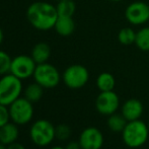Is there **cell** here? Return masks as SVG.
I'll list each match as a JSON object with an SVG mask.
<instances>
[{
  "label": "cell",
  "mask_w": 149,
  "mask_h": 149,
  "mask_svg": "<svg viewBox=\"0 0 149 149\" xmlns=\"http://www.w3.org/2000/svg\"><path fill=\"white\" fill-rule=\"evenodd\" d=\"M58 16L56 6L48 2H33L26 10L29 22L39 31H49L54 29Z\"/></svg>",
  "instance_id": "6da1fadb"
},
{
  "label": "cell",
  "mask_w": 149,
  "mask_h": 149,
  "mask_svg": "<svg viewBox=\"0 0 149 149\" xmlns=\"http://www.w3.org/2000/svg\"><path fill=\"white\" fill-rule=\"evenodd\" d=\"M149 127L141 120L128 122L122 132L123 141L130 148H139L147 142Z\"/></svg>",
  "instance_id": "7a4b0ae2"
},
{
  "label": "cell",
  "mask_w": 149,
  "mask_h": 149,
  "mask_svg": "<svg viewBox=\"0 0 149 149\" xmlns=\"http://www.w3.org/2000/svg\"><path fill=\"white\" fill-rule=\"evenodd\" d=\"M30 137L35 145L46 147L56 138V127L48 120L39 119L31 124Z\"/></svg>",
  "instance_id": "3957f363"
},
{
  "label": "cell",
  "mask_w": 149,
  "mask_h": 149,
  "mask_svg": "<svg viewBox=\"0 0 149 149\" xmlns=\"http://www.w3.org/2000/svg\"><path fill=\"white\" fill-rule=\"evenodd\" d=\"M22 93V80L11 73L0 78V104L10 106Z\"/></svg>",
  "instance_id": "277c9868"
},
{
  "label": "cell",
  "mask_w": 149,
  "mask_h": 149,
  "mask_svg": "<svg viewBox=\"0 0 149 149\" xmlns=\"http://www.w3.org/2000/svg\"><path fill=\"white\" fill-rule=\"evenodd\" d=\"M35 82L39 83L44 88H54L60 83V72L54 65L46 62L38 64L33 75Z\"/></svg>",
  "instance_id": "5b68a950"
},
{
  "label": "cell",
  "mask_w": 149,
  "mask_h": 149,
  "mask_svg": "<svg viewBox=\"0 0 149 149\" xmlns=\"http://www.w3.org/2000/svg\"><path fill=\"white\" fill-rule=\"evenodd\" d=\"M11 122L18 126L26 125L33 120V102L26 97H18L10 106H8Z\"/></svg>",
  "instance_id": "8992f818"
},
{
  "label": "cell",
  "mask_w": 149,
  "mask_h": 149,
  "mask_svg": "<svg viewBox=\"0 0 149 149\" xmlns=\"http://www.w3.org/2000/svg\"><path fill=\"white\" fill-rule=\"evenodd\" d=\"M62 79L68 88L79 89L83 87L89 79V72L86 67L80 64L70 65L63 72Z\"/></svg>",
  "instance_id": "52a82bcc"
},
{
  "label": "cell",
  "mask_w": 149,
  "mask_h": 149,
  "mask_svg": "<svg viewBox=\"0 0 149 149\" xmlns=\"http://www.w3.org/2000/svg\"><path fill=\"white\" fill-rule=\"evenodd\" d=\"M36 67H37V63L33 61L31 56L18 55L12 58L9 73L22 80H24L33 76Z\"/></svg>",
  "instance_id": "ba28073f"
},
{
  "label": "cell",
  "mask_w": 149,
  "mask_h": 149,
  "mask_svg": "<svg viewBox=\"0 0 149 149\" xmlns=\"http://www.w3.org/2000/svg\"><path fill=\"white\" fill-rule=\"evenodd\" d=\"M125 17L132 26H141L149 20V4L143 1H134L126 7Z\"/></svg>",
  "instance_id": "9c48e42d"
},
{
  "label": "cell",
  "mask_w": 149,
  "mask_h": 149,
  "mask_svg": "<svg viewBox=\"0 0 149 149\" xmlns=\"http://www.w3.org/2000/svg\"><path fill=\"white\" fill-rule=\"evenodd\" d=\"M120 108V97L114 91H100L95 100V109L100 114L104 116L117 113Z\"/></svg>",
  "instance_id": "30bf717a"
},
{
  "label": "cell",
  "mask_w": 149,
  "mask_h": 149,
  "mask_svg": "<svg viewBox=\"0 0 149 149\" xmlns=\"http://www.w3.org/2000/svg\"><path fill=\"white\" fill-rule=\"evenodd\" d=\"M79 144L81 149H100L104 145V135L95 127H87L79 135Z\"/></svg>",
  "instance_id": "8fae6325"
},
{
  "label": "cell",
  "mask_w": 149,
  "mask_h": 149,
  "mask_svg": "<svg viewBox=\"0 0 149 149\" xmlns=\"http://www.w3.org/2000/svg\"><path fill=\"white\" fill-rule=\"evenodd\" d=\"M144 112L143 104L137 98H129L121 107V114L128 122L139 120Z\"/></svg>",
  "instance_id": "7c38bea8"
},
{
  "label": "cell",
  "mask_w": 149,
  "mask_h": 149,
  "mask_svg": "<svg viewBox=\"0 0 149 149\" xmlns=\"http://www.w3.org/2000/svg\"><path fill=\"white\" fill-rule=\"evenodd\" d=\"M17 126L18 125L13 122H9L6 125L2 126L0 128V142L5 144L6 146L16 142L19 136V130Z\"/></svg>",
  "instance_id": "4fadbf2b"
},
{
  "label": "cell",
  "mask_w": 149,
  "mask_h": 149,
  "mask_svg": "<svg viewBox=\"0 0 149 149\" xmlns=\"http://www.w3.org/2000/svg\"><path fill=\"white\" fill-rule=\"evenodd\" d=\"M54 29L61 37H69L75 30V22L70 16H58Z\"/></svg>",
  "instance_id": "5bb4252c"
},
{
  "label": "cell",
  "mask_w": 149,
  "mask_h": 149,
  "mask_svg": "<svg viewBox=\"0 0 149 149\" xmlns=\"http://www.w3.org/2000/svg\"><path fill=\"white\" fill-rule=\"evenodd\" d=\"M31 58L38 64H43L48 62L50 56H51V48L46 43H38L31 50Z\"/></svg>",
  "instance_id": "9a60e30c"
},
{
  "label": "cell",
  "mask_w": 149,
  "mask_h": 149,
  "mask_svg": "<svg viewBox=\"0 0 149 149\" xmlns=\"http://www.w3.org/2000/svg\"><path fill=\"white\" fill-rule=\"evenodd\" d=\"M96 86L100 91H111L116 86V79L114 75L109 72H102L96 78Z\"/></svg>",
  "instance_id": "2e32d148"
},
{
  "label": "cell",
  "mask_w": 149,
  "mask_h": 149,
  "mask_svg": "<svg viewBox=\"0 0 149 149\" xmlns=\"http://www.w3.org/2000/svg\"><path fill=\"white\" fill-rule=\"evenodd\" d=\"M108 121H107V125H108L109 129L113 132H116V133H120V132H123L124 128L126 127L128 121L125 119V117L120 113H114V114L108 116Z\"/></svg>",
  "instance_id": "e0dca14e"
},
{
  "label": "cell",
  "mask_w": 149,
  "mask_h": 149,
  "mask_svg": "<svg viewBox=\"0 0 149 149\" xmlns=\"http://www.w3.org/2000/svg\"><path fill=\"white\" fill-rule=\"evenodd\" d=\"M43 93H44V87L41 86L37 82L29 84L24 90V97L30 100V102H31L33 104L39 102L42 98V96H43Z\"/></svg>",
  "instance_id": "ac0fdd59"
},
{
  "label": "cell",
  "mask_w": 149,
  "mask_h": 149,
  "mask_svg": "<svg viewBox=\"0 0 149 149\" xmlns=\"http://www.w3.org/2000/svg\"><path fill=\"white\" fill-rule=\"evenodd\" d=\"M135 45L140 51L149 52V26H144L136 33Z\"/></svg>",
  "instance_id": "d6986e66"
},
{
  "label": "cell",
  "mask_w": 149,
  "mask_h": 149,
  "mask_svg": "<svg viewBox=\"0 0 149 149\" xmlns=\"http://www.w3.org/2000/svg\"><path fill=\"white\" fill-rule=\"evenodd\" d=\"M56 8H57V12L59 16L72 17L73 14L75 13V10H76V5H75L73 0H61V1H58Z\"/></svg>",
  "instance_id": "ffe728a7"
},
{
  "label": "cell",
  "mask_w": 149,
  "mask_h": 149,
  "mask_svg": "<svg viewBox=\"0 0 149 149\" xmlns=\"http://www.w3.org/2000/svg\"><path fill=\"white\" fill-rule=\"evenodd\" d=\"M136 40V31L132 28H123L120 30L118 33V41L121 45L130 46L135 44Z\"/></svg>",
  "instance_id": "44dd1931"
},
{
  "label": "cell",
  "mask_w": 149,
  "mask_h": 149,
  "mask_svg": "<svg viewBox=\"0 0 149 149\" xmlns=\"http://www.w3.org/2000/svg\"><path fill=\"white\" fill-rule=\"evenodd\" d=\"M11 60L10 56L6 52L0 50V76H3L10 72Z\"/></svg>",
  "instance_id": "7402d4cb"
},
{
  "label": "cell",
  "mask_w": 149,
  "mask_h": 149,
  "mask_svg": "<svg viewBox=\"0 0 149 149\" xmlns=\"http://www.w3.org/2000/svg\"><path fill=\"white\" fill-rule=\"evenodd\" d=\"M71 135V128L67 124H60L56 126V138L64 141L67 140Z\"/></svg>",
  "instance_id": "603a6c76"
},
{
  "label": "cell",
  "mask_w": 149,
  "mask_h": 149,
  "mask_svg": "<svg viewBox=\"0 0 149 149\" xmlns=\"http://www.w3.org/2000/svg\"><path fill=\"white\" fill-rule=\"evenodd\" d=\"M10 121L11 120H10V114L8 107L0 104V128L2 126L6 125L7 123H9Z\"/></svg>",
  "instance_id": "cb8c5ba5"
},
{
  "label": "cell",
  "mask_w": 149,
  "mask_h": 149,
  "mask_svg": "<svg viewBox=\"0 0 149 149\" xmlns=\"http://www.w3.org/2000/svg\"><path fill=\"white\" fill-rule=\"evenodd\" d=\"M65 149H81V146L79 141H70L65 146Z\"/></svg>",
  "instance_id": "d4e9b609"
},
{
  "label": "cell",
  "mask_w": 149,
  "mask_h": 149,
  "mask_svg": "<svg viewBox=\"0 0 149 149\" xmlns=\"http://www.w3.org/2000/svg\"><path fill=\"white\" fill-rule=\"evenodd\" d=\"M7 149H26V148L24 147L22 143H18V142H13V143H11L10 145L7 146Z\"/></svg>",
  "instance_id": "484cf974"
},
{
  "label": "cell",
  "mask_w": 149,
  "mask_h": 149,
  "mask_svg": "<svg viewBox=\"0 0 149 149\" xmlns=\"http://www.w3.org/2000/svg\"><path fill=\"white\" fill-rule=\"evenodd\" d=\"M3 38H4V36H3V31H2L1 28H0V45H1L2 42H3Z\"/></svg>",
  "instance_id": "4316f807"
},
{
  "label": "cell",
  "mask_w": 149,
  "mask_h": 149,
  "mask_svg": "<svg viewBox=\"0 0 149 149\" xmlns=\"http://www.w3.org/2000/svg\"><path fill=\"white\" fill-rule=\"evenodd\" d=\"M49 149H65V147H62V146H59V145H56V146H53V147H51Z\"/></svg>",
  "instance_id": "83f0119b"
},
{
  "label": "cell",
  "mask_w": 149,
  "mask_h": 149,
  "mask_svg": "<svg viewBox=\"0 0 149 149\" xmlns=\"http://www.w3.org/2000/svg\"><path fill=\"white\" fill-rule=\"evenodd\" d=\"M0 149H7V146H6L5 144H3V143L0 142Z\"/></svg>",
  "instance_id": "f1b7e54d"
},
{
  "label": "cell",
  "mask_w": 149,
  "mask_h": 149,
  "mask_svg": "<svg viewBox=\"0 0 149 149\" xmlns=\"http://www.w3.org/2000/svg\"><path fill=\"white\" fill-rule=\"evenodd\" d=\"M110 1H113V2H120V1H122V0H110Z\"/></svg>",
  "instance_id": "f546056e"
},
{
  "label": "cell",
  "mask_w": 149,
  "mask_h": 149,
  "mask_svg": "<svg viewBox=\"0 0 149 149\" xmlns=\"http://www.w3.org/2000/svg\"><path fill=\"white\" fill-rule=\"evenodd\" d=\"M56 1H61V0H56Z\"/></svg>",
  "instance_id": "4dcf8cb0"
},
{
  "label": "cell",
  "mask_w": 149,
  "mask_h": 149,
  "mask_svg": "<svg viewBox=\"0 0 149 149\" xmlns=\"http://www.w3.org/2000/svg\"><path fill=\"white\" fill-rule=\"evenodd\" d=\"M148 127H149V123H148Z\"/></svg>",
  "instance_id": "1f68e13d"
},
{
  "label": "cell",
  "mask_w": 149,
  "mask_h": 149,
  "mask_svg": "<svg viewBox=\"0 0 149 149\" xmlns=\"http://www.w3.org/2000/svg\"><path fill=\"white\" fill-rule=\"evenodd\" d=\"M148 22H149V20H148Z\"/></svg>",
  "instance_id": "d6a6232c"
}]
</instances>
